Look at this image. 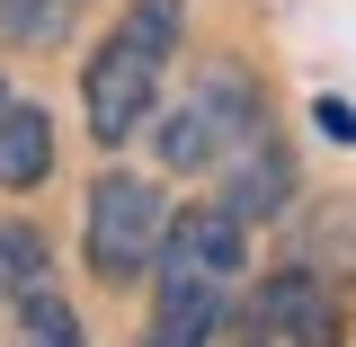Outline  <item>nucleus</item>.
<instances>
[{"instance_id": "obj_1", "label": "nucleus", "mask_w": 356, "mask_h": 347, "mask_svg": "<svg viewBox=\"0 0 356 347\" xmlns=\"http://www.w3.org/2000/svg\"><path fill=\"white\" fill-rule=\"evenodd\" d=\"M161 285H152V330L143 347H205L222 330V312L250 276V223L232 214L222 196L205 205H170V232H161Z\"/></svg>"}, {"instance_id": "obj_2", "label": "nucleus", "mask_w": 356, "mask_h": 347, "mask_svg": "<svg viewBox=\"0 0 356 347\" xmlns=\"http://www.w3.org/2000/svg\"><path fill=\"white\" fill-rule=\"evenodd\" d=\"M178 36H187V0H125V9H116L107 45L89 54V72H81V116H89V143H98V152L143 143L152 107L170 98Z\"/></svg>"}, {"instance_id": "obj_3", "label": "nucleus", "mask_w": 356, "mask_h": 347, "mask_svg": "<svg viewBox=\"0 0 356 347\" xmlns=\"http://www.w3.org/2000/svg\"><path fill=\"white\" fill-rule=\"evenodd\" d=\"M259 125H267L259 81H250L241 63H205L178 98H161V107H152L143 143H152V161H161V170H178V178H214V161L232 152V143H250Z\"/></svg>"}, {"instance_id": "obj_4", "label": "nucleus", "mask_w": 356, "mask_h": 347, "mask_svg": "<svg viewBox=\"0 0 356 347\" xmlns=\"http://www.w3.org/2000/svg\"><path fill=\"white\" fill-rule=\"evenodd\" d=\"M170 232V187L143 170H98L81 196V259L98 285H143Z\"/></svg>"}, {"instance_id": "obj_5", "label": "nucleus", "mask_w": 356, "mask_h": 347, "mask_svg": "<svg viewBox=\"0 0 356 347\" xmlns=\"http://www.w3.org/2000/svg\"><path fill=\"white\" fill-rule=\"evenodd\" d=\"M214 178H222V205H232L241 223H276L285 196H294V152H285L276 125H259L250 143H232V152L214 161Z\"/></svg>"}, {"instance_id": "obj_6", "label": "nucleus", "mask_w": 356, "mask_h": 347, "mask_svg": "<svg viewBox=\"0 0 356 347\" xmlns=\"http://www.w3.org/2000/svg\"><path fill=\"white\" fill-rule=\"evenodd\" d=\"M54 178V116L36 98H0V196H27Z\"/></svg>"}, {"instance_id": "obj_7", "label": "nucleus", "mask_w": 356, "mask_h": 347, "mask_svg": "<svg viewBox=\"0 0 356 347\" xmlns=\"http://www.w3.org/2000/svg\"><path fill=\"white\" fill-rule=\"evenodd\" d=\"M89 18V0H0V45L9 54H54Z\"/></svg>"}, {"instance_id": "obj_8", "label": "nucleus", "mask_w": 356, "mask_h": 347, "mask_svg": "<svg viewBox=\"0 0 356 347\" xmlns=\"http://www.w3.org/2000/svg\"><path fill=\"white\" fill-rule=\"evenodd\" d=\"M44 267H54V250H44L36 223H0V303H18L27 285H44Z\"/></svg>"}, {"instance_id": "obj_9", "label": "nucleus", "mask_w": 356, "mask_h": 347, "mask_svg": "<svg viewBox=\"0 0 356 347\" xmlns=\"http://www.w3.org/2000/svg\"><path fill=\"white\" fill-rule=\"evenodd\" d=\"M18 321H27V339H44V347H81L72 312L54 303V285H27V294H18Z\"/></svg>"}, {"instance_id": "obj_10", "label": "nucleus", "mask_w": 356, "mask_h": 347, "mask_svg": "<svg viewBox=\"0 0 356 347\" xmlns=\"http://www.w3.org/2000/svg\"><path fill=\"white\" fill-rule=\"evenodd\" d=\"M321 125H330V134H348V143H356V116L339 107V98H321Z\"/></svg>"}, {"instance_id": "obj_11", "label": "nucleus", "mask_w": 356, "mask_h": 347, "mask_svg": "<svg viewBox=\"0 0 356 347\" xmlns=\"http://www.w3.org/2000/svg\"><path fill=\"white\" fill-rule=\"evenodd\" d=\"M0 98H9V81H0Z\"/></svg>"}]
</instances>
